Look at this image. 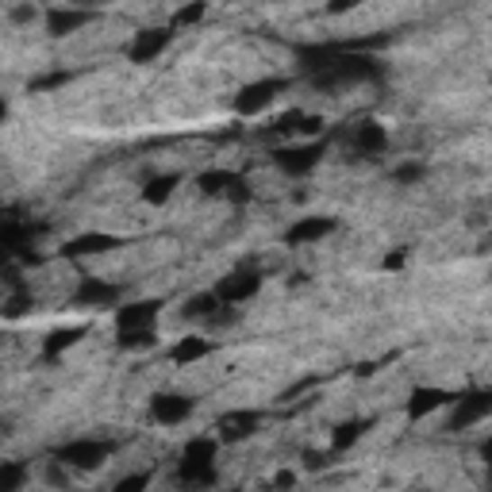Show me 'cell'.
<instances>
[{"instance_id": "30bf717a", "label": "cell", "mask_w": 492, "mask_h": 492, "mask_svg": "<svg viewBox=\"0 0 492 492\" xmlns=\"http://www.w3.org/2000/svg\"><path fill=\"white\" fill-rule=\"evenodd\" d=\"M120 296H123L120 285L100 281V278H85L77 285V293H74V304H77V308H115Z\"/></svg>"}, {"instance_id": "8992f818", "label": "cell", "mask_w": 492, "mask_h": 492, "mask_svg": "<svg viewBox=\"0 0 492 492\" xmlns=\"http://www.w3.org/2000/svg\"><path fill=\"white\" fill-rule=\"evenodd\" d=\"M173 42V27H147V32H139L132 39V47H127V58H132L135 66H147V62H158Z\"/></svg>"}, {"instance_id": "5b68a950", "label": "cell", "mask_w": 492, "mask_h": 492, "mask_svg": "<svg viewBox=\"0 0 492 492\" xmlns=\"http://www.w3.org/2000/svg\"><path fill=\"white\" fill-rule=\"evenodd\" d=\"M258 288H262V273H258L254 266H239V269H231L212 293L235 308V304H246L251 296H258Z\"/></svg>"}, {"instance_id": "484cf974", "label": "cell", "mask_w": 492, "mask_h": 492, "mask_svg": "<svg viewBox=\"0 0 492 492\" xmlns=\"http://www.w3.org/2000/svg\"><path fill=\"white\" fill-rule=\"evenodd\" d=\"M361 431H366V424H342V427H335V435H331V451H335V454L351 451V446L361 439Z\"/></svg>"}, {"instance_id": "ba28073f", "label": "cell", "mask_w": 492, "mask_h": 492, "mask_svg": "<svg viewBox=\"0 0 492 492\" xmlns=\"http://www.w3.org/2000/svg\"><path fill=\"white\" fill-rule=\"evenodd\" d=\"M196 185H200V193H205V196H227V200H235V205L251 200L246 181L239 178V173H231V169H208V173H200Z\"/></svg>"}, {"instance_id": "8fae6325", "label": "cell", "mask_w": 492, "mask_h": 492, "mask_svg": "<svg viewBox=\"0 0 492 492\" xmlns=\"http://www.w3.org/2000/svg\"><path fill=\"white\" fill-rule=\"evenodd\" d=\"M258 424H262V415L258 412H227V415H220V427H215V439L220 442H242V439H251L254 431H258Z\"/></svg>"}, {"instance_id": "4316f807", "label": "cell", "mask_w": 492, "mask_h": 492, "mask_svg": "<svg viewBox=\"0 0 492 492\" xmlns=\"http://www.w3.org/2000/svg\"><path fill=\"white\" fill-rule=\"evenodd\" d=\"M205 12H208V0H193V5H185V8H178V16H173V32H181V27H193V23H200L205 20Z\"/></svg>"}, {"instance_id": "603a6c76", "label": "cell", "mask_w": 492, "mask_h": 492, "mask_svg": "<svg viewBox=\"0 0 492 492\" xmlns=\"http://www.w3.org/2000/svg\"><path fill=\"white\" fill-rule=\"evenodd\" d=\"M220 439H205V435H200V439H189V442H185V454L181 458H189V461H215V454H220Z\"/></svg>"}, {"instance_id": "d6a6232c", "label": "cell", "mask_w": 492, "mask_h": 492, "mask_svg": "<svg viewBox=\"0 0 492 492\" xmlns=\"http://www.w3.org/2000/svg\"><path fill=\"white\" fill-rule=\"evenodd\" d=\"M404 262H408V254H404V251H393V254L385 258V269H404Z\"/></svg>"}, {"instance_id": "ffe728a7", "label": "cell", "mask_w": 492, "mask_h": 492, "mask_svg": "<svg viewBox=\"0 0 492 492\" xmlns=\"http://www.w3.org/2000/svg\"><path fill=\"white\" fill-rule=\"evenodd\" d=\"M178 173H158V178H150L147 185H142V200L147 205H166V200L178 193Z\"/></svg>"}, {"instance_id": "d4e9b609", "label": "cell", "mask_w": 492, "mask_h": 492, "mask_svg": "<svg viewBox=\"0 0 492 492\" xmlns=\"http://www.w3.org/2000/svg\"><path fill=\"white\" fill-rule=\"evenodd\" d=\"M27 481V466L23 461H0V492H16Z\"/></svg>"}, {"instance_id": "5bb4252c", "label": "cell", "mask_w": 492, "mask_h": 492, "mask_svg": "<svg viewBox=\"0 0 492 492\" xmlns=\"http://www.w3.org/2000/svg\"><path fill=\"white\" fill-rule=\"evenodd\" d=\"M89 20H93V8H50L47 12V35L50 39L74 35L77 27H85Z\"/></svg>"}, {"instance_id": "9a60e30c", "label": "cell", "mask_w": 492, "mask_h": 492, "mask_svg": "<svg viewBox=\"0 0 492 492\" xmlns=\"http://www.w3.org/2000/svg\"><path fill=\"white\" fill-rule=\"evenodd\" d=\"M351 147H354V154H385L388 150V132L381 123H373V120H366V123H358L354 127V135H351Z\"/></svg>"}, {"instance_id": "4fadbf2b", "label": "cell", "mask_w": 492, "mask_h": 492, "mask_svg": "<svg viewBox=\"0 0 492 492\" xmlns=\"http://www.w3.org/2000/svg\"><path fill=\"white\" fill-rule=\"evenodd\" d=\"M158 312H162V300H135L115 308V327L120 331H135V327H154Z\"/></svg>"}, {"instance_id": "1f68e13d", "label": "cell", "mask_w": 492, "mask_h": 492, "mask_svg": "<svg viewBox=\"0 0 492 492\" xmlns=\"http://www.w3.org/2000/svg\"><path fill=\"white\" fill-rule=\"evenodd\" d=\"M27 308H32V300H27V296H12L8 308H5V315H23Z\"/></svg>"}, {"instance_id": "7402d4cb", "label": "cell", "mask_w": 492, "mask_h": 492, "mask_svg": "<svg viewBox=\"0 0 492 492\" xmlns=\"http://www.w3.org/2000/svg\"><path fill=\"white\" fill-rule=\"evenodd\" d=\"M81 335H85L81 327H62V331H50L47 342H42V358H50V361H54V358L62 354V351H69V346H74Z\"/></svg>"}, {"instance_id": "ac0fdd59", "label": "cell", "mask_w": 492, "mask_h": 492, "mask_svg": "<svg viewBox=\"0 0 492 492\" xmlns=\"http://www.w3.org/2000/svg\"><path fill=\"white\" fill-rule=\"evenodd\" d=\"M178 481H181V485H193V488L215 485V461H189V458H181Z\"/></svg>"}, {"instance_id": "7c38bea8", "label": "cell", "mask_w": 492, "mask_h": 492, "mask_svg": "<svg viewBox=\"0 0 492 492\" xmlns=\"http://www.w3.org/2000/svg\"><path fill=\"white\" fill-rule=\"evenodd\" d=\"M331 231H335V220H327V215H304V220H296L293 227H288L285 242L288 246H312V242L327 239Z\"/></svg>"}, {"instance_id": "cb8c5ba5", "label": "cell", "mask_w": 492, "mask_h": 492, "mask_svg": "<svg viewBox=\"0 0 492 492\" xmlns=\"http://www.w3.org/2000/svg\"><path fill=\"white\" fill-rule=\"evenodd\" d=\"M158 342L154 327H135V331H120V351H150Z\"/></svg>"}, {"instance_id": "6da1fadb", "label": "cell", "mask_w": 492, "mask_h": 492, "mask_svg": "<svg viewBox=\"0 0 492 492\" xmlns=\"http://www.w3.org/2000/svg\"><path fill=\"white\" fill-rule=\"evenodd\" d=\"M385 77V62H378L373 54L366 50H339L323 69L308 74V85L320 93H339V89H351V85H369V81H381Z\"/></svg>"}, {"instance_id": "83f0119b", "label": "cell", "mask_w": 492, "mask_h": 492, "mask_svg": "<svg viewBox=\"0 0 492 492\" xmlns=\"http://www.w3.org/2000/svg\"><path fill=\"white\" fill-rule=\"evenodd\" d=\"M393 178H396V185H419L427 178V166L424 162H400Z\"/></svg>"}, {"instance_id": "d590c367", "label": "cell", "mask_w": 492, "mask_h": 492, "mask_svg": "<svg viewBox=\"0 0 492 492\" xmlns=\"http://www.w3.org/2000/svg\"><path fill=\"white\" fill-rule=\"evenodd\" d=\"M81 8H96V5H108V0H77Z\"/></svg>"}, {"instance_id": "44dd1931", "label": "cell", "mask_w": 492, "mask_h": 492, "mask_svg": "<svg viewBox=\"0 0 492 492\" xmlns=\"http://www.w3.org/2000/svg\"><path fill=\"white\" fill-rule=\"evenodd\" d=\"M220 308H223V300L215 296V293H196V296L185 300L181 312H185V320H212Z\"/></svg>"}, {"instance_id": "3957f363", "label": "cell", "mask_w": 492, "mask_h": 492, "mask_svg": "<svg viewBox=\"0 0 492 492\" xmlns=\"http://www.w3.org/2000/svg\"><path fill=\"white\" fill-rule=\"evenodd\" d=\"M112 451H115V446L105 442V439H74V442L58 446L54 461H58V466H69V469H100Z\"/></svg>"}, {"instance_id": "52a82bcc", "label": "cell", "mask_w": 492, "mask_h": 492, "mask_svg": "<svg viewBox=\"0 0 492 492\" xmlns=\"http://www.w3.org/2000/svg\"><path fill=\"white\" fill-rule=\"evenodd\" d=\"M454 412H451V424H446V431H466L473 424H481V419L492 412V393L488 388H481V393H469V396H454Z\"/></svg>"}, {"instance_id": "e575fe53", "label": "cell", "mask_w": 492, "mask_h": 492, "mask_svg": "<svg viewBox=\"0 0 492 492\" xmlns=\"http://www.w3.org/2000/svg\"><path fill=\"white\" fill-rule=\"evenodd\" d=\"M50 485H66V469H58V461L50 466Z\"/></svg>"}, {"instance_id": "9c48e42d", "label": "cell", "mask_w": 492, "mask_h": 492, "mask_svg": "<svg viewBox=\"0 0 492 492\" xmlns=\"http://www.w3.org/2000/svg\"><path fill=\"white\" fill-rule=\"evenodd\" d=\"M193 412H196V400H189L185 393H162V396L150 400V419L154 424H162V427H178Z\"/></svg>"}, {"instance_id": "7a4b0ae2", "label": "cell", "mask_w": 492, "mask_h": 492, "mask_svg": "<svg viewBox=\"0 0 492 492\" xmlns=\"http://www.w3.org/2000/svg\"><path fill=\"white\" fill-rule=\"evenodd\" d=\"M323 150H327V142L320 139H304L296 142V147H281V150H273V166H278L285 178H308V173L323 162Z\"/></svg>"}, {"instance_id": "836d02e7", "label": "cell", "mask_w": 492, "mask_h": 492, "mask_svg": "<svg viewBox=\"0 0 492 492\" xmlns=\"http://www.w3.org/2000/svg\"><path fill=\"white\" fill-rule=\"evenodd\" d=\"M351 8H358V0H331L327 5V12H351Z\"/></svg>"}, {"instance_id": "d6986e66", "label": "cell", "mask_w": 492, "mask_h": 492, "mask_svg": "<svg viewBox=\"0 0 492 492\" xmlns=\"http://www.w3.org/2000/svg\"><path fill=\"white\" fill-rule=\"evenodd\" d=\"M212 354V342L208 339H200V335H189V339H181L178 346L169 351V358L178 361V366H193V361L200 358H208Z\"/></svg>"}, {"instance_id": "4dcf8cb0", "label": "cell", "mask_w": 492, "mask_h": 492, "mask_svg": "<svg viewBox=\"0 0 492 492\" xmlns=\"http://www.w3.org/2000/svg\"><path fill=\"white\" fill-rule=\"evenodd\" d=\"M35 16H39L35 5H16V8H12V23H32Z\"/></svg>"}, {"instance_id": "8d00e7d4", "label": "cell", "mask_w": 492, "mask_h": 492, "mask_svg": "<svg viewBox=\"0 0 492 492\" xmlns=\"http://www.w3.org/2000/svg\"><path fill=\"white\" fill-rule=\"evenodd\" d=\"M5 115H8V105H5V96H0V120H5Z\"/></svg>"}, {"instance_id": "f546056e", "label": "cell", "mask_w": 492, "mask_h": 492, "mask_svg": "<svg viewBox=\"0 0 492 492\" xmlns=\"http://www.w3.org/2000/svg\"><path fill=\"white\" fill-rule=\"evenodd\" d=\"M150 485V477L147 473H139V477H123V481H115V488L120 492H135V488H147Z\"/></svg>"}, {"instance_id": "277c9868", "label": "cell", "mask_w": 492, "mask_h": 492, "mask_svg": "<svg viewBox=\"0 0 492 492\" xmlns=\"http://www.w3.org/2000/svg\"><path fill=\"white\" fill-rule=\"evenodd\" d=\"M285 89H288L285 77H262V81L242 85L235 93V115H246V120H251V115H262Z\"/></svg>"}, {"instance_id": "e0dca14e", "label": "cell", "mask_w": 492, "mask_h": 492, "mask_svg": "<svg viewBox=\"0 0 492 492\" xmlns=\"http://www.w3.org/2000/svg\"><path fill=\"white\" fill-rule=\"evenodd\" d=\"M454 396L446 393V388H415V393L408 396V419H424V415H431V412H439V408H446Z\"/></svg>"}, {"instance_id": "2e32d148", "label": "cell", "mask_w": 492, "mask_h": 492, "mask_svg": "<svg viewBox=\"0 0 492 492\" xmlns=\"http://www.w3.org/2000/svg\"><path fill=\"white\" fill-rule=\"evenodd\" d=\"M112 246H120V239H115V235H105V231H89V235L69 239V242L62 246V254H66V258H89V254L112 251Z\"/></svg>"}, {"instance_id": "f1b7e54d", "label": "cell", "mask_w": 492, "mask_h": 492, "mask_svg": "<svg viewBox=\"0 0 492 492\" xmlns=\"http://www.w3.org/2000/svg\"><path fill=\"white\" fill-rule=\"evenodd\" d=\"M66 81H69V74H62V69H58V74H47V77L32 81V89H35V93H39V89H62Z\"/></svg>"}]
</instances>
